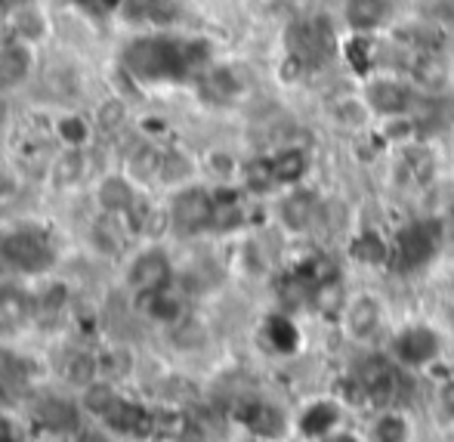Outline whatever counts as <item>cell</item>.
<instances>
[{
    "instance_id": "6da1fadb",
    "label": "cell",
    "mask_w": 454,
    "mask_h": 442,
    "mask_svg": "<svg viewBox=\"0 0 454 442\" xmlns=\"http://www.w3.org/2000/svg\"><path fill=\"white\" fill-rule=\"evenodd\" d=\"M285 47L291 59L306 72H318L325 68L337 53H340V37L328 16L322 12H306V16H294L285 28Z\"/></svg>"
},
{
    "instance_id": "7a4b0ae2",
    "label": "cell",
    "mask_w": 454,
    "mask_h": 442,
    "mask_svg": "<svg viewBox=\"0 0 454 442\" xmlns=\"http://www.w3.org/2000/svg\"><path fill=\"white\" fill-rule=\"evenodd\" d=\"M436 248H439L436 223H411V226L402 229V233L395 235L393 245H389V260L395 264V269L411 272V269H420V266L430 264Z\"/></svg>"
},
{
    "instance_id": "3957f363",
    "label": "cell",
    "mask_w": 454,
    "mask_h": 442,
    "mask_svg": "<svg viewBox=\"0 0 454 442\" xmlns=\"http://www.w3.org/2000/svg\"><path fill=\"white\" fill-rule=\"evenodd\" d=\"M362 99L368 102L371 114L402 121L414 102V87L405 84L402 78H395V75H374V78H368V84H364Z\"/></svg>"
},
{
    "instance_id": "277c9868",
    "label": "cell",
    "mask_w": 454,
    "mask_h": 442,
    "mask_svg": "<svg viewBox=\"0 0 454 442\" xmlns=\"http://www.w3.org/2000/svg\"><path fill=\"white\" fill-rule=\"evenodd\" d=\"M442 353V341L433 328L427 325H408L405 331H399L393 341V356L405 368H424V365L436 362Z\"/></svg>"
},
{
    "instance_id": "5b68a950",
    "label": "cell",
    "mask_w": 454,
    "mask_h": 442,
    "mask_svg": "<svg viewBox=\"0 0 454 442\" xmlns=\"http://www.w3.org/2000/svg\"><path fill=\"white\" fill-rule=\"evenodd\" d=\"M340 319H343L347 337H353V341H359V343H368V341H374L383 325V306H380V300L371 297V294H359V297L347 300Z\"/></svg>"
},
{
    "instance_id": "8992f818",
    "label": "cell",
    "mask_w": 454,
    "mask_h": 442,
    "mask_svg": "<svg viewBox=\"0 0 454 442\" xmlns=\"http://www.w3.org/2000/svg\"><path fill=\"white\" fill-rule=\"evenodd\" d=\"M356 383L368 399H393L395 390H399V362H389L383 356L364 359L359 375H356Z\"/></svg>"
},
{
    "instance_id": "52a82bcc",
    "label": "cell",
    "mask_w": 454,
    "mask_h": 442,
    "mask_svg": "<svg viewBox=\"0 0 454 442\" xmlns=\"http://www.w3.org/2000/svg\"><path fill=\"white\" fill-rule=\"evenodd\" d=\"M214 210L216 201L207 189H183L174 198V220L183 229H192V233H198L204 226H214Z\"/></svg>"
},
{
    "instance_id": "ba28073f",
    "label": "cell",
    "mask_w": 454,
    "mask_h": 442,
    "mask_svg": "<svg viewBox=\"0 0 454 442\" xmlns=\"http://www.w3.org/2000/svg\"><path fill=\"white\" fill-rule=\"evenodd\" d=\"M389 0H343V22L353 35H374L389 22Z\"/></svg>"
},
{
    "instance_id": "9c48e42d",
    "label": "cell",
    "mask_w": 454,
    "mask_h": 442,
    "mask_svg": "<svg viewBox=\"0 0 454 442\" xmlns=\"http://www.w3.org/2000/svg\"><path fill=\"white\" fill-rule=\"evenodd\" d=\"M168 275H170V264L164 254L158 251H149L143 254V257L137 260V266H133V285L139 288V291L152 294V291H161L164 285H168Z\"/></svg>"
},
{
    "instance_id": "30bf717a",
    "label": "cell",
    "mask_w": 454,
    "mask_h": 442,
    "mask_svg": "<svg viewBox=\"0 0 454 442\" xmlns=\"http://www.w3.org/2000/svg\"><path fill=\"white\" fill-rule=\"evenodd\" d=\"M270 162H272V174L278 185H297L300 179L306 177V170H309V155H306L303 149H297V146L278 149Z\"/></svg>"
},
{
    "instance_id": "8fae6325",
    "label": "cell",
    "mask_w": 454,
    "mask_h": 442,
    "mask_svg": "<svg viewBox=\"0 0 454 442\" xmlns=\"http://www.w3.org/2000/svg\"><path fill=\"white\" fill-rule=\"evenodd\" d=\"M316 210H318L316 198H312L309 192L297 189L281 201V220H285L287 229H294V233H303V229H309V223L316 220Z\"/></svg>"
},
{
    "instance_id": "7c38bea8",
    "label": "cell",
    "mask_w": 454,
    "mask_h": 442,
    "mask_svg": "<svg viewBox=\"0 0 454 442\" xmlns=\"http://www.w3.org/2000/svg\"><path fill=\"white\" fill-rule=\"evenodd\" d=\"M28 68H31V56H28V50H25L22 41L4 47L0 50V90L16 87L19 81L28 75Z\"/></svg>"
},
{
    "instance_id": "4fadbf2b",
    "label": "cell",
    "mask_w": 454,
    "mask_h": 442,
    "mask_svg": "<svg viewBox=\"0 0 454 442\" xmlns=\"http://www.w3.org/2000/svg\"><path fill=\"white\" fill-rule=\"evenodd\" d=\"M99 204L108 210V214H127V210H133V204H137V195H133L130 183L121 177H108L99 183Z\"/></svg>"
},
{
    "instance_id": "5bb4252c",
    "label": "cell",
    "mask_w": 454,
    "mask_h": 442,
    "mask_svg": "<svg viewBox=\"0 0 454 442\" xmlns=\"http://www.w3.org/2000/svg\"><path fill=\"white\" fill-rule=\"evenodd\" d=\"M337 418H340V412H337L334 402H328V399L312 402V406L300 414V430H306L309 437H328V433L334 430Z\"/></svg>"
},
{
    "instance_id": "9a60e30c",
    "label": "cell",
    "mask_w": 454,
    "mask_h": 442,
    "mask_svg": "<svg viewBox=\"0 0 454 442\" xmlns=\"http://www.w3.org/2000/svg\"><path fill=\"white\" fill-rule=\"evenodd\" d=\"M12 25H16V37L22 43H37L47 35V16L37 10H22Z\"/></svg>"
},
{
    "instance_id": "2e32d148",
    "label": "cell",
    "mask_w": 454,
    "mask_h": 442,
    "mask_svg": "<svg viewBox=\"0 0 454 442\" xmlns=\"http://www.w3.org/2000/svg\"><path fill=\"white\" fill-rule=\"evenodd\" d=\"M207 81H210L214 96H220V99H232V96L241 93L239 75H235L232 68H226V66H210L207 68Z\"/></svg>"
},
{
    "instance_id": "e0dca14e",
    "label": "cell",
    "mask_w": 454,
    "mask_h": 442,
    "mask_svg": "<svg viewBox=\"0 0 454 442\" xmlns=\"http://www.w3.org/2000/svg\"><path fill=\"white\" fill-rule=\"evenodd\" d=\"M408 439V424L402 414L383 412L374 424V442H405Z\"/></svg>"
},
{
    "instance_id": "ac0fdd59",
    "label": "cell",
    "mask_w": 454,
    "mask_h": 442,
    "mask_svg": "<svg viewBox=\"0 0 454 442\" xmlns=\"http://www.w3.org/2000/svg\"><path fill=\"white\" fill-rule=\"evenodd\" d=\"M124 118H127V106L118 96H108V99H102L99 106H96V124H99L102 130H118V127L124 124Z\"/></svg>"
},
{
    "instance_id": "d6986e66",
    "label": "cell",
    "mask_w": 454,
    "mask_h": 442,
    "mask_svg": "<svg viewBox=\"0 0 454 442\" xmlns=\"http://www.w3.org/2000/svg\"><path fill=\"white\" fill-rule=\"evenodd\" d=\"M270 337H272V343L281 350V353H287V350L297 347V328H294V322H287V319H272V322H270Z\"/></svg>"
},
{
    "instance_id": "ffe728a7",
    "label": "cell",
    "mask_w": 454,
    "mask_h": 442,
    "mask_svg": "<svg viewBox=\"0 0 454 442\" xmlns=\"http://www.w3.org/2000/svg\"><path fill=\"white\" fill-rule=\"evenodd\" d=\"M59 133L72 146H81L87 139V124H84V121H78V118H68V121H62V124H59Z\"/></svg>"
},
{
    "instance_id": "44dd1931",
    "label": "cell",
    "mask_w": 454,
    "mask_h": 442,
    "mask_svg": "<svg viewBox=\"0 0 454 442\" xmlns=\"http://www.w3.org/2000/svg\"><path fill=\"white\" fill-rule=\"evenodd\" d=\"M439 402H442V408L449 414H454V377L451 381L442 383V390H439Z\"/></svg>"
},
{
    "instance_id": "7402d4cb",
    "label": "cell",
    "mask_w": 454,
    "mask_h": 442,
    "mask_svg": "<svg viewBox=\"0 0 454 442\" xmlns=\"http://www.w3.org/2000/svg\"><path fill=\"white\" fill-rule=\"evenodd\" d=\"M287 4L294 6V12H297V16H306V12H316L318 0H287Z\"/></svg>"
},
{
    "instance_id": "603a6c76",
    "label": "cell",
    "mask_w": 454,
    "mask_h": 442,
    "mask_svg": "<svg viewBox=\"0 0 454 442\" xmlns=\"http://www.w3.org/2000/svg\"><path fill=\"white\" fill-rule=\"evenodd\" d=\"M322 442H356V439L349 437V433H334V430H331L328 437H322Z\"/></svg>"
}]
</instances>
